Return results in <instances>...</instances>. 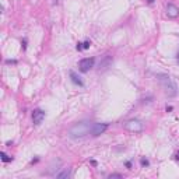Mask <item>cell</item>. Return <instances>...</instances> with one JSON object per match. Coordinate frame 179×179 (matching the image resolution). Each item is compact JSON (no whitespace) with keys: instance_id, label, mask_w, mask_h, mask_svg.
Wrapping results in <instances>:
<instances>
[{"instance_id":"obj_1","label":"cell","mask_w":179,"mask_h":179,"mask_svg":"<svg viewBox=\"0 0 179 179\" xmlns=\"http://www.w3.org/2000/svg\"><path fill=\"white\" fill-rule=\"evenodd\" d=\"M91 127H93V122H88V120L77 122L69 129L67 136L70 138H84L85 136L91 134Z\"/></svg>"},{"instance_id":"obj_2","label":"cell","mask_w":179,"mask_h":179,"mask_svg":"<svg viewBox=\"0 0 179 179\" xmlns=\"http://www.w3.org/2000/svg\"><path fill=\"white\" fill-rule=\"evenodd\" d=\"M157 78L168 98H175L178 95V85L175 84V81L169 76H167V74H157Z\"/></svg>"},{"instance_id":"obj_3","label":"cell","mask_w":179,"mask_h":179,"mask_svg":"<svg viewBox=\"0 0 179 179\" xmlns=\"http://www.w3.org/2000/svg\"><path fill=\"white\" fill-rule=\"evenodd\" d=\"M125 129L129 130V132H132V133H140V132H143L144 125L138 119H130V120H127L125 123Z\"/></svg>"},{"instance_id":"obj_4","label":"cell","mask_w":179,"mask_h":179,"mask_svg":"<svg viewBox=\"0 0 179 179\" xmlns=\"http://www.w3.org/2000/svg\"><path fill=\"white\" fill-rule=\"evenodd\" d=\"M94 63H95V59L94 57H84L78 62V70L81 73H87L90 72V69L94 67Z\"/></svg>"},{"instance_id":"obj_5","label":"cell","mask_w":179,"mask_h":179,"mask_svg":"<svg viewBox=\"0 0 179 179\" xmlns=\"http://www.w3.org/2000/svg\"><path fill=\"white\" fill-rule=\"evenodd\" d=\"M109 127V123H93V127H91V136H99L102 134L104 132H106V129Z\"/></svg>"},{"instance_id":"obj_6","label":"cell","mask_w":179,"mask_h":179,"mask_svg":"<svg viewBox=\"0 0 179 179\" xmlns=\"http://www.w3.org/2000/svg\"><path fill=\"white\" fill-rule=\"evenodd\" d=\"M43 119H45V112L42 109H35L32 112V122H34L35 126H39L43 122Z\"/></svg>"},{"instance_id":"obj_7","label":"cell","mask_w":179,"mask_h":179,"mask_svg":"<svg viewBox=\"0 0 179 179\" xmlns=\"http://www.w3.org/2000/svg\"><path fill=\"white\" fill-rule=\"evenodd\" d=\"M167 14H168V17H171V18H176L179 16V9L175 4L168 3V4H167Z\"/></svg>"},{"instance_id":"obj_8","label":"cell","mask_w":179,"mask_h":179,"mask_svg":"<svg viewBox=\"0 0 179 179\" xmlns=\"http://www.w3.org/2000/svg\"><path fill=\"white\" fill-rule=\"evenodd\" d=\"M69 74H70V78H72V81H73L74 84L78 85V87H84V81H83V78H81L78 74L76 73V72L70 70V72H69Z\"/></svg>"},{"instance_id":"obj_9","label":"cell","mask_w":179,"mask_h":179,"mask_svg":"<svg viewBox=\"0 0 179 179\" xmlns=\"http://www.w3.org/2000/svg\"><path fill=\"white\" fill-rule=\"evenodd\" d=\"M111 63H112V57H111V56H105L104 62L99 64V70H105V69H108Z\"/></svg>"},{"instance_id":"obj_10","label":"cell","mask_w":179,"mask_h":179,"mask_svg":"<svg viewBox=\"0 0 179 179\" xmlns=\"http://www.w3.org/2000/svg\"><path fill=\"white\" fill-rule=\"evenodd\" d=\"M70 176V169L69 168H64L62 172L56 174V178H69Z\"/></svg>"},{"instance_id":"obj_11","label":"cell","mask_w":179,"mask_h":179,"mask_svg":"<svg viewBox=\"0 0 179 179\" xmlns=\"http://www.w3.org/2000/svg\"><path fill=\"white\" fill-rule=\"evenodd\" d=\"M1 161H3V162H11V161H13V157H9L6 153H1Z\"/></svg>"},{"instance_id":"obj_12","label":"cell","mask_w":179,"mask_h":179,"mask_svg":"<svg viewBox=\"0 0 179 179\" xmlns=\"http://www.w3.org/2000/svg\"><path fill=\"white\" fill-rule=\"evenodd\" d=\"M140 164H141V167H148V165H150V161L146 159V158H141V159H140Z\"/></svg>"},{"instance_id":"obj_13","label":"cell","mask_w":179,"mask_h":179,"mask_svg":"<svg viewBox=\"0 0 179 179\" xmlns=\"http://www.w3.org/2000/svg\"><path fill=\"white\" fill-rule=\"evenodd\" d=\"M113 178H123L120 174H111L109 175V179H113Z\"/></svg>"},{"instance_id":"obj_14","label":"cell","mask_w":179,"mask_h":179,"mask_svg":"<svg viewBox=\"0 0 179 179\" xmlns=\"http://www.w3.org/2000/svg\"><path fill=\"white\" fill-rule=\"evenodd\" d=\"M90 46H91V42H90V41H85V42L83 43V48H84V49H88Z\"/></svg>"},{"instance_id":"obj_15","label":"cell","mask_w":179,"mask_h":179,"mask_svg":"<svg viewBox=\"0 0 179 179\" xmlns=\"http://www.w3.org/2000/svg\"><path fill=\"white\" fill-rule=\"evenodd\" d=\"M76 49H77V51H83V49H84V48H83V43L78 42L77 43V46H76Z\"/></svg>"},{"instance_id":"obj_16","label":"cell","mask_w":179,"mask_h":179,"mask_svg":"<svg viewBox=\"0 0 179 179\" xmlns=\"http://www.w3.org/2000/svg\"><path fill=\"white\" fill-rule=\"evenodd\" d=\"M21 45H22V49H25V48H27V39H22Z\"/></svg>"},{"instance_id":"obj_17","label":"cell","mask_w":179,"mask_h":179,"mask_svg":"<svg viewBox=\"0 0 179 179\" xmlns=\"http://www.w3.org/2000/svg\"><path fill=\"white\" fill-rule=\"evenodd\" d=\"M6 63L7 64H16L17 63V60H6Z\"/></svg>"},{"instance_id":"obj_18","label":"cell","mask_w":179,"mask_h":179,"mask_svg":"<svg viewBox=\"0 0 179 179\" xmlns=\"http://www.w3.org/2000/svg\"><path fill=\"white\" fill-rule=\"evenodd\" d=\"M126 167H127L129 169L132 168V162H130V161H127V162H126Z\"/></svg>"},{"instance_id":"obj_19","label":"cell","mask_w":179,"mask_h":179,"mask_svg":"<svg viewBox=\"0 0 179 179\" xmlns=\"http://www.w3.org/2000/svg\"><path fill=\"white\" fill-rule=\"evenodd\" d=\"M172 111V106H167V112H171Z\"/></svg>"},{"instance_id":"obj_20","label":"cell","mask_w":179,"mask_h":179,"mask_svg":"<svg viewBox=\"0 0 179 179\" xmlns=\"http://www.w3.org/2000/svg\"><path fill=\"white\" fill-rule=\"evenodd\" d=\"M148 3H150V4H153V3H154V0H147Z\"/></svg>"},{"instance_id":"obj_21","label":"cell","mask_w":179,"mask_h":179,"mask_svg":"<svg viewBox=\"0 0 179 179\" xmlns=\"http://www.w3.org/2000/svg\"><path fill=\"white\" fill-rule=\"evenodd\" d=\"M176 60H178V63H179V52H178V55H176Z\"/></svg>"},{"instance_id":"obj_22","label":"cell","mask_w":179,"mask_h":179,"mask_svg":"<svg viewBox=\"0 0 179 179\" xmlns=\"http://www.w3.org/2000/svg\"><path fill=\"white\" fill-rule=\"evenodd\" d=\"M176 159H179V153H178V154H176Z\"/></svg>"}]
</instances>
